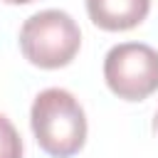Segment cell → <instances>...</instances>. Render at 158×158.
Instances as JSON below:
<instances>
[{
    "instance_id": "1",
    "label": "cell",
    "mask_w": 158,
    "mask_h": 158,
    "mask_svg": "<svg viewBox=\"0 0 158 158\" xmlns=\"http://www.w3.org/2000/svg\"><path fill=\"white\" fill-rule=\"evenodd\" d=\"M30 123L40 148L52 158L79 153L86 141V116L81 104L67 89H44L32 101Z\"/></svg>"
},
{
    "instance_id": "2",
    "label": "cell",
    "mask_w": 158,
    "mask_h": 158,
    "mask_svg": "<svg viewBox=\"0 0 158 158\" xmlns=\"http://www.w3.org/2000/svg\"><path fill=\"white\" fill-rule=\"evenodd\" d=\"M81 47L79 25L62 10H42L25 20L20 30V49L27 62L42 69L67 67Z\"/></svg>"
},
{
    "instance_id": "3",
    "label": "cell",
    "mask_w": 158,
    "mask_h": 158,
    "mask_svg": "<svg viewBox=\"0 0 158 158\" xmlns=\"http://www.w3.org/2000/svg\"><path fill=\"white\" fill-rule=\"evenodd\" d=\"M104 79L118 99L141 101L158 91V52L143 42L116 44L104 59Z\"/></svg>"
},
{
    "instance_id": "4",
    "label": "cell",
    "mask_w": 158,
    "mask_h": 158,
    "mask_svg": "<svg viewBox=\"0 0 158 158\" xmlns=\"http://www.w3.org/2000/svg\"><path fill=\"white\" fill-rule=\"evenodd\" d=\"M151 0H86L91 22L109 32H123L146 20Z\"/></svg>"
},
{
    "instance_id": "5",
    "label": "cell",
    "mask_w": 158,
    "mask_h": 158,
    "mask_svg": "<svg viewBox=\"0 0 158 158\" xmlns=\"http://www.w3.org/2000/svg\"><path fill=\"white\" fill-rule=\"evenodd\" d=\"M0 158H22V141L7 116L0 114Z\"/></svg>"
},
{
    "instance_id": "6",
    "label": "cell",
    "mask_w": 158,
    "mask_h": 158,
    "mask_svg": "<svg viewBox=\"0 0 158 158\" xmlns=\"http://www.w3.org/2000/svg\"><path fill=\"white\" fill-rule=\"evenodd\" d=\"M5 2H10V5H25V2H35V0H5Z\"/></svg>"
},
{
    "instance_id": "7",
    "label": "cell",
    "mask_w": 158,
    "mask_h": 158,
    "mask_svg": "<svg viewBox=\"0 0 158 158\" xmlns=\"http://www.w3.org/2000/svg\"><path fill=\"white\" fill-rule=\"evenodd\" d=\"M156 131H158V114H156Z\"/></svg>"
}]
</instances>
